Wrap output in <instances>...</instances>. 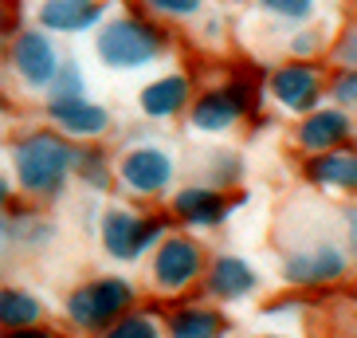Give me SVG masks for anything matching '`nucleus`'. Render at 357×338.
Returning <instances> with one entry per match:
<instances>
[{
    "instance_id": "11",
    "label": "nucleus",
    "mask_w": 357,
    "mask_h": 338,
    "mask_svg": "<svg viewBox=\"0 0 357 338\" xmlns=\"http://www.w3.org/2000/svg\"><path fill=\"white\" fill-rule=\"evenodd\" d=\"M43 118L52 126H59L67 138H75V142H102L106 130L114 126V115L86 95H47Z\"/></svg>"
},
{
    "instance_id": "14",
    "label": "nucleus",
    "mask_w": 357,
    "mask_h": 338,
    "mask_svg": "<svg viewBox=\"0 0 357 338\" xmlns=\"http://www.w3.org/2000/svg\"><path fill=\"white\" fill-rule=\"evenodd\" d=\"M192 98H197V87H192L189 71H165L158 79H149L142 91H137V110L149 118V122H173V118L189 115Z\"/></svg>"
},
{
    "instance_id": "13",
    "label": "nucleus",
    "mask_w": 357,
    "mask_h": 338,
    "mask_svg": "<svg viewBox=\"0 0 357 338\" xmlns=\"http://www.w3.org/2000/svg\"><path fill=\"white\" fill-rule=\"evenodd\" d=\"M169 212L177 216V224L192 228V233H212L228 221L231 201L224 197L220 185H208V181H189L181 185L173 197H169Z\"/></svg>"
},
{
    "instance_id": "29",
    "label": "nucleus",
    "mask_w": 357,
    "mask_h": 338,
    "mask_svg": "<svg viewBox=\"0 0 357 338\" xmlns=\"http://www.w3.org/2000/svg\"><path fill=\"white\" fill-rule=\"evenodd\" d=\"M47 95H86L83 67L75 64V59H67V64L59 67V75H55V83L47 87Z\"/></svg>"
},
{
    "instance_id": "9",
    "label": "nucleus",
    "mask_w": 357,
    "mask_h": 338,
    "mask_svg": "<svg viewBox=\"0 0 357 338\" xmlns=\"http://www.w3.org/2000/svg\"><path fill=\"white\" fill-rule=\"evenodd\" d=\"M349 256L354 252L342 248L337 240L318 236V240L287 248L283 260H279V275H283L287 287H330L349 275Z\"/></svg>"
},
{
    "instance_id": "4",
    "label": "nucleus",
    "mask_w": 357,
    "mask_h": 338,
    "mask_svg": "<svg viewBox=\"0 0 357 338\" xmlns=\"http://www.w3.org/2000/svg\"><path fill=\"white\" fill-rule=\"evenodd\" d=\"M137 303V287L122 275H98L71 287L63 299V323L79 335H106Z\"/></svg>"
},
{
    "instance_id": "19",
    "label": "nucleus",
    "mask_w": 357,
    "mask_h": 338,
    "mask_svg": "<svg viewBox=\"0 0 357 338\" xmlns=\"http://www.w3.org/2000/svg\"><path fill=\"white\" fill-rule=\"evenodd\" d=\"M43 318H47V303H43L36 291H28V287H4L0 291V323H4V330L8 335H28V330H40Z\"/></svg>"
},
{
    "instance_id": "8",
    "label": "nucleus",
    "mask_w": 357,
    "mask_h": 338,
    "mask_svg": "<svg viewBox=\"0 0 357 338\" xmlns=\"http://www.w3.org/2000/svg\"><path fill=\"white\" fill-rule=\"evenodd\" d=\"M267 95H271V103L283 115L303 118L330 98V75H326V67L318 59L287 55V64L271 67V75H267Z\"/></svg>"
},
{
    "instance_id": "28",
    "label": "nucleus",
    "mask_w": 357,
    "mask_h": 338,
    "mask_svg": "<svg viewBox=\"0 0 357 338\" xmlns=\"http://www.w3.org/2000/svg\"><path fill=\"white\" fill-rule=\"evenodd\" d=\"M326 55H330V64L334 67H357V16L334 36V43H330V52Z\"/></svg>"
},
{
    "instance_id": "16",
    "label": "nucleus",
    "mask_w": 357,
    "mask_h": 338,
    "mask_svg": "<svg viewBox=\"0 0 357 338\" xmlns=\"http://www.w3.org/2000/svg\"><path fill=\"white\" fill-rule=\"evenodd\" d=\"M32 20L52 36H86L106 20L102 0H36Z\"/></svg>"
},
{
    "instance_id": "24",
    "label": "nucleus",
    "mask_w": 357,
    "mask_h": 338,
    "mask_svg": "<svg viewBox=\"0 0 357 338\" xmlns=\"http://www.w3.org/2000/svg\"><path fill=\"white\" fill-rule=\"evenodd\" d=\"M161 323H165V318H158L153 311H137V307H130L126 315L118 318L106 335L110 338H158V335H169Z\"/></svg>"
},
{
    "instance_id": "5",
    "label": "nucleus",
    "mask_w": 357,
    "mask_h": 338,
    "mask_svg": "<svg viewBox=\"0 0 357 338\" xmlns=\"http://www.w3.org/2000/svg\"><path fill=\"white\" fill-rule=\"evenodd\" d=\"M208 248L189 233H169L165 240L149 252V287L165 299H181L189 295L192 287L204 284V272H208Z\"/></svg>"
},
{
    "instance_id": "10",
    "label": "nucleus",
    "mask_w": 357,
    "mask_h": 338,
    "mask_svg": "<svg viewBox=\"0 0 357 338\" xmlns=\"http://www.w3.org/2000/svg\"><path fill=\"white\" fill-rule=\"evenodd\" d=\"M4 59H8V75L24 87V91H43V95H47V87L55 83L59 67L67 64L63 52L55 47L52 32L40 28V24L12 36V40H8V55H4Z\"/></svg>"
},
{
    "instance_id": "12",
    "label": "nucleus",
    "mask_w": 357,
    "mask_h": 338,
    "mask_svg": "<svg viewBox=\"0 0 357 338\" xmlns=\"http://www.w3.org/2000/svg\"><path fill=\"white\" fill-rule=\"evenodd\" d=\"M263 287L259 272L248 256L240 252H216L208 260V272H204V284L200 291L212 299V303H248Z\"/></svg>"
},
{
    "instance_id": "25",
    "label": "nucleus",
    "mask_w": 357,
    "mask_h": 338,
    "mask_svg": "<svg viewBox=\"0 0 357 338\" xmlns=\"http://www.w3.org/2000/svg\"><path fill=\"white\" fill-rule=\"evenodd\" d=\"M240 177H243V158L236 154V149H216V154H208V169L200 173V181L220 185V189L236 185Z\"/></svg>"
},
{
    "instance_id": "30",
    "label": "nucleus",
    "mask_w": 357,
    "mask_h": 338,
    "mask_svg": "<svg viewBox=\"0 0 357 338\" xmlns=\"http://www.w3.org/2000/svg\"><path fill=\"white\" fill-rule=\"evenodd\" d=\"M342 233H346V248L357 256V205L342 209Z\"/></svg>"
},
{
    "instance_id": "3",
    "label": "nucleus",
    "mask_w": 357,
    "mask_h": 338,
    "mask_svg": "<svg viewBox=\"0 0 357 338\" xmlns=\"http://www.w3.org/2000/svg\"><path fill=\"white\" fill-rule=\"evenodd\" d=\"M173 221L177 216H165V212H137L130 205H106L95 224L98 248L114 264H142L173 233Z\"/></svg>"
},
{
    "instance_id": "20",
    "label": "nucleus",
    "mask_w": 357,
    "mask_h": 338,
    "mask_svg": "<svg viewBox=\"0 0 357 338\" xmlns=\"http://www.w3.org/2000/svg\"><path fill=\"white\" fill-rule=\"evenodd\" d=\"M165 330L173 338H216L228 330V318L216 311V307H204V303H189V307H177L165 315Z\"/></svg>"
},
{
    "instance_id": "2",
    "label": "nucleus",
    "mask_w": 357,
    "mask_h": 338,
    "mask_svg": "<svg viewBox=\"0 0 357 338\" xmlns=\"http://www.w3.org/2000/svg\"><path fill=\"white\" fill-rule=\"evenodd\" d=\"M169 52V36L149 12H122L98 24L95 59L114 75L146 71Z\"/></svg>"
},
{
    "instance_id": "17",
    "label": "nucleus",
    "mask_w": 357,
    "mask_h": 338,
    "mask_svg": "<svg viewBox=\"0 0 357 338\" xmlns=\"http://www.w3.org/2000/svg\"><path fill=\"white\" fill-rule=\"evenodd\" d=\"M303 177L318 193L354 197L357 193V149L346 142V146H334V149H326V154H306Z\"/></svg>"
},
{
    "instance_id": "27",
    "label": "nucleus",
    "mask_w": 357,
    "mask_h": 338,
    "mask_svg": "<svg viewBox=\"0 0 357 338\" xmlns=\"http://www.w3.org/2000/svg\"><path fill=\"white\" fill-rule=\"evenodd\" d=\"M322 52H330V43H326L310 24L294 28V36L287 40V55H294V59H318Z\"/></svg>"
},
{
    "instance_id": "21",
    "label": "nucleus",
    "mask_w": 357,
    "mask_h": 338,
    "mask_svg": "<svg viewBox=\"0 0 357 338\" xmlns=\"http://www.w3.org/2000/svg\"><path fill=\"white\" fill-rule=\"evenodd\" d=\"M75 177H79V185H86V189H95V193H106L118 181V169L110 166V154H106L102 142H79Z\"/></svg>"
},
{
    "instance_id": "15",
    "label": "nucleus",
    "mask_w": 357,
    "mask_h": 338,
    "mask_svg": "<svg viewBox=\"0 0 357 338\" xmlns=\"http://www.w3.org/2000/svg\"><path fill=\"white\" fill-rule=\"evenodd\" d=\"M357 122L354 115H349L346 106H314L310 115L298 118V126H294V146L303 149V154H326V149H334V146H346L349 138H354Z\"/></svg>"
},
{
    "instance_id": "23",
    "label": "nucleus",
    "mask_w": 357,
    "mask_h": 338,
    "mask_svg": "<svg viewBox=\"0 0 357 338\" xmlns=\"http://www.w3.org/2000/svg\"><path fill=\"white\" fill-rule=\"evenodd\" d=\"M142 12H149L153 20H165V24H192L204 16V0H137Z\"/></svg>"
},
{
    "instance_id": "22",
    "label": "nucleus",
    "mask_w": 357,
    "mask_h": 338,
    "mask_svg": "<svg viewBox=\"0 0 357 338\" xmlns=\"http://www.w3.org/2000/svg\"><path fill=\"white\" fill-rule=\"evenodd\" d=\"M252 4L259 16H267L275 24H287V28L314 24L318 12H322V0H252Z\"/></svg>"
},
{
    "instance_id": "6",
    "label": "nucleus",
    "mask_w": 357,
    "mask_h": 338,
    "mask_svg": "<svg viewBox=\"0 0 357 338\" xmlns=\"http://www.w3.org/2000/svg\"><path fill=\"white\" fill-rule=\"evenodd\" d=\"M255 110H259V91L252 87V79L248 75H231L228 83L197 91L185 122H189L192 138H220L231 126H240L248 115H255Z\"/></svg>"
},
{
    "instance_id": "7",
    "label": "nucleus",
    "mask_w": 357,
    "mask_h": 338,
    "mask_svg": "<svg viewBox=\"0 0 357 338\" xmlns=\"http://www.w3.org/2000/svg\"><path fill=\"white\" fill-rule=\"evenodd\" d=\"M118 189L137 197V201H158L177 181V154L161 142H137L114 161Z\"/></svg>"
},
{
    "instance_id": "1",
    "label": "nucleus",
    "mask_w": 357,
    "mask_h": 338,
    "mask_svg": "<svg viewBox=\"0 0 357 338\" xmlns=\"http://www.w3.org/2000/svg\"><path fill=\"white\" fill-rule=\"evenodd\" d=\"M4 161H8V177L16 181V189L28 201L47 205L59 201L71 185L75 166H79V142L67 138L59 126H36L12 138Z\"/></svg>"
},
{
    "instance_id": "18",
    "label": "nucleus",
    "mask_w": 357,
    "mask_h": 338,
    "mask_svg": "<svg viewBox=\"0 0 357 338\" xmlns=\"http://www.w3.org/2000/svg\"><path fill=\"white\" fill-rule=\"evenodd\" d=\"M59 236V224L52 216H43L36 209H12L4 205V248H16L20 256H36V252H47Z\"/></svg>"
},
{
    "instance_id": "26",
    "label": "nucleus",
    "mask_w": 357,
    "mask_h": 338,
    "mask_svg": "<svg viewBox=\"0 0 357 338\" xmlns=\"http://www.w3.org/2000/svg\"><path fill=\"white\" fill-rule=\"evenodd\" d=\"M330 103L346 106L349 115L357 118V67H337L330 75Z\"/></svg>"
}]
</instances>
